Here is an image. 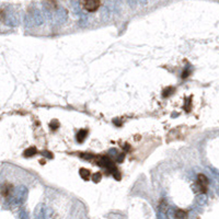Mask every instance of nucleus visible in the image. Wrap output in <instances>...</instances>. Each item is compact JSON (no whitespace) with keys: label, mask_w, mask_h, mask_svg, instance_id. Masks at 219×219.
Wrapping results in <instances>:
<instances>
[{"label":"nucleus","mask_w":219,"mask_h":219,"mask_svg":"<svg viewBox=\"0 0 219 219\" xmlns=\"http://www.w3.org/2000/svg\"><path fill=\"white\" fill-rule=\"evenodd\" d=\"M174 90H173V88H168V89H165L163 91V96L164 98H167V96H169L172 92H173Z\"/></svg>","instance_id":"9"},{"label":"nucleus","mask_w":219,"mask_h":219,"mask_svg":"<svg viewBox=\"0 0 219 219\" xmlns=\"http://www.w3.org/2000/svg\"><path fill=\"white\" fill-rule=\"evenodd\" d=\"M79 174H80V176H81L83 180H89V179H90V175H91L90 171L88 169H84V168H82V169L79 170Z\"/></svg>","instance_id":"4"},{"label":"nucleus","mask_w":219,"mask_h":219,"mask_svg":"<svg viewBox=\"0 0 219 219\" xmlns=\"http://www.w3.org/2000/svg\"><path fill=\"white\" fill-rule=\"evenodd\" d=\"M187 76H188V71H187V69H185V71H184L182 75V78H185V77H187Z\"/></svg>","instance_id":"11"},{"label":"nucleus","mask_w":219,"mask_h":219,"mask_svg":"<svg viewBox=\"0 0 219 219\" xmlns=\"http://www.w3.org/2000/svg\"><path fill=\"white\" fill-rule=\"evenodd\" d=\"M197 185L202 193H206L207 191V185H208V180L204 174H198L197 178Z\"/></svg>","instance_id":"2"},{"label":"nucleus","mask_w":219,"mask_h":219,"mask_svg":"<svg viewBox=\"0 0 219 219\" xmlns=\"http://www.w3.org/2000/svg\"><path fill=\"white\" fill-rule=\"evenodd\" d=\"M11 192H12V185L9 183H5L1 187V195L3 197H7L11 194Z\"/></svg>","instance_id":"3"},{"label":"nucleus","mask_w":219,"mask_h":219,"mask_svg":"<svg viewBox=\"0 0 219 219\" xmlns=\"http://www.w3.org/2000/svg\"><path fill=\"white\" fill-rule=\"evenodd\" d=\"M87 136H88V130L82 129V130H80V132L77 134V140L79 142H82L84 139H86V137Z\"/></svg>","instance_id":"5"},{"label":"nucleus","mask_w":219,"mask_h":219,"mask_svg":"<svg viewBox=\"0 0 219 219\" xmlns=\"http://www.w3.org/2000/svg\"><path fill=\"white\" fill-rule=\"evenodd\" d=\"M36 148H34V147H31V148H29V149H27V150L24 151V157H32V156L36 155Z\"/></svg>","instance_id":"6"},{"label":"nucleus","mask_w":219,"mask_h":219,"mask_svg":"<svg viewBox=\"0 0 219 219\" xmlns=\"http://www.w3.org/2000/svg\"><path fill=\"white\" fill-rule=\"evenodd\" d=\"M186 216H187L186 211H184V210H182V209L176 210V213H175V217L178 219H185Z\"/></svg>","instance_id":"7"},{"label":"nucleus","mask_w":219,"mask_h":219,"mask_svg":"<svg viewBox=\"0 0 219 219\" xmlns=\"http://www.w3.org/2000/svg\"><path fill=\"white\" fill-rule=\"evenodd\" d=\"M80 5H81L83 9H86L87 11L93 12V11H96L99 9V7L101 6V2L98 1V0H87V1H81Z\"/></svg>","instance_id":"1"},{"label":"nucleus","mask_w":219,"mask_h":219,"mask_svg":"<svg viewBox=\"0 0 219 219\" xmlns=\"http://www.w3.org/2000/svg\"><path fill=\"white\" fill-rule=\"evenodd\" d=\"M101 178H102V174H101L100 172H96V173H94V174H93V175L91 176L92 181H93L94 183L100 182V181H101Z\"/></svg>","instance_id":"8"},{"label":"nucleus","mask_w":219,"mask_h":219,"mask_svg":"<svg viewBox=\"0 0 219 219\" xmlns=\"http://www.w3.org/2000/svg\"><path fill=\"white\" fill-rule=\"evenodd\" d=\"M50 126L52 129H56V128L59 127V123H58V121H52V123L50 124Z\"/></svg>","instance_id":"10"}]
</instances>
